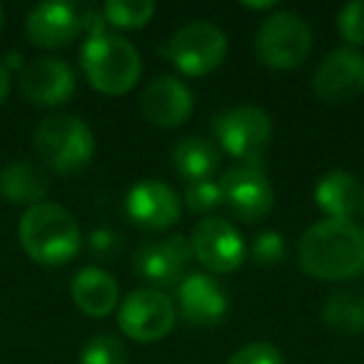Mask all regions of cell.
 <instances>
[{"label":"cell","mask_w":364,"mask_h":364,"mask_svg":"<svg viewBox=\"0 0 364 364\" xmlns=\"http://www.w3.org/2000/svg\"><path fill=\"white\" fill-rule=\"evenodd\" d=\"M299 267L314 279L357 277L364 272V230L354 220H319L299 240Z\"/></svg>","instance_id":"obj_1"},{"label":"cell","mask_w":364,"mask_h":364,"mask_svg":"<svg viewBox=\"0 0 364 364\" xmlns=\"http://www.w3.org/2000/svg\"><path fill=\"white\" fill-rule=\"evenodd\" d=\"M18 237L28 257L48 267L70 262L82 242L77 220L55 203L28 208L18 225Z\"/></svg>","instance_id":"obj_2"},{"label":"cell","mask_w":364,"mask_h":364,"mask_svg":"<svg viewBox=\"0 0 364 364\" xmlns=\"http://www.w3.org/2000/svg\"><path fill=\"white\" fill-rule=\"evenodd\" d=\"M80 58L90 85L105 95H125L140 80V53L120 36L112 33L90 36L82 46Z\"/></svg>","instance_id":"obj_3"},{"label":"cell","mask_w":364,"mask_h":364,"mask_svg":"<svg viewBox=\"0 0 364 364\" xmlns=\"http://www.w3.org/2000/svg\"><path fill=\"white\" fill-rule=\"evenodd\" d=\"M33 145L38 157L58 175H77L95 155L92 130L75 115L46 117L33 132Z\"/></svg>","instance_id":"obj_4"},{"label":"cell","mask_w":364,"mask_h":364,"mask_svg":"<svg viewBox=\"0 0 364 364\" xmlns=\"http://www.w3.org/2000/svg\"><path fill=\"white\" fill-rule=\"evenodd\" d=\"M257 58L269 68L292 70L302 65V60L312 50V28L299 13L277 11L262 21L255 36Z\"/></svg>","instance_id":"obj_5"},{"label":"cell","mask_w":364,"mask_h":364,"mask_svg":"<svg viewBox=\"0 0 364 364\" xmlns=\"http://www.w3.org/2000/svg\"><path fill=\"white\" fill-rule=\"evenodd\" d=\"M218 140L240 165L259 167L272 140V120L262 107L237 105L215 117Z\"/></svg>","instance_id":"obj_6"},{"label":"cell","mask_w":364,"mask_h":364,"mask_svg":"<svg viewBox=\"0 0 364 364\" xmlns=\"http://www.w3.org/2000/svg\"><path fill=\"white\" fill-rule=\"evenodd\" d=\"M170 60L185 75L213 73L228 55V36L210 21H193L182 26L170 41Z\"/></svg>","instance_id":"obj_7"},{"label":"cell","mask_w":364,"mask_h":364,"mask_svg":"<svg viewBox=\"0 0 364 364\" xmlns=\"http://www.w3.org/2000/svg\"><path fill=\"white\" fill-rule=\"evenodd\" d=\"M177 309L160 289H135L120 304L117 324L135 342H157L175 327Z\"/></svg>","instance_id":"obj_8"},{"label":"cell","mask_w":364,"mask_h":364,"mask_svg":"<svg viewBox=\"0 0 364 364\" xmlns=\"http://www.w3.org/2000/svg\"><path fill=\"white\" fill-rule=\"evenodd\" d=\"M193 255L213 272H232L245 259V242L232 223L225 218H205L190 235Z\"/></svg>","instance_id":"obj_9"},{"label":"cell","mask_w":364,"mask_h":364,"mask_svg":"<svg viewBox=\"0 0 364 364\" xmlns=\"http://www.w3.org/2000/svg\"><path fill=\"white\" fill-rule=\"evenodd\" d=\"M223 203L230 205L235 218L245 223H257L272 210L274 190L259 167L232 165L220 180Z\"/></svg>","instance_id":"obj_10"},{"label":"cell","mask_w":364,"mask_h":364,"mask_svg":"<svg viewBox=\"0 0 364 364\" xmlns=\"http://www.w3.org/2000/svg\"><path fill=\"white\" fill-rule=\"evenodd\" d=\"M312 87L324 102H349L364 92V55L357 48H337L322 58Z\"/></svg>","instance_id":"obj_11"},{"label":"cell","mask_w":364,"mask_h":364,"mask_svg":"<svg viewBox=\"0 0 364 364\" xmlns=\"http://www.w3.org/2000/svg\"><path fill=\"white\" fill-rule=\"evenodd\" d=\"M125 210H127V218L137 228L152 230V232L172 228L182 215V205L180 198L175 195V190L157 180L135 182L130 188V193H127Z\"/></svg>","instance_id":"obj_12"},{"label":"cell","mask_w":364,"mask_h":364,"mask_svg":"<svg viewBox=\"0 0 364 364\" xmlns=\"http://www.w3.org/2000/svg\"><path fill=\"white\" fill-rule=\"evenodd\" d=\"M18 82H21V92L26 100L46 107L63 105L75 92V73L68 63L58 58L31 60L28 65H23Z\"/></svg>","instance_id":"obj_13"},{"label":"cell","mask_w":364,"mask_h":364,"mask_svg":"<svg viewBox=\"0 0 364 364\" xmlns=\"http://www.w3.org/2000/svg\"><path fill=\"white\" fill-rule=\"evenodd\" d=\"M190 257H193L190 240L182 237V235H170V237L142 242L137 247L132 262H135V269L140 277H145L152 284L167 287V284L182 277Z\"/></svg>","instance_id":"obj_14"},{"label":"cell","mask_w":364,"mask_h":364,"mask_svg":"<svg viewBox=\"0 0 364 364\" xmlns=\"http://www.w3.org/2000/svg\"><path fill=\"white\" fill-rule=\"evenodd\" d=\"M180 314L193 327H215L230 312L225 287L210 274H190L177 287Z\"/></svg>","instance_id":"obj_15"},{"label":"cell","mask_w":364,"mask_h":364,"mask_svg":"<svg viewBox=\"0 0 364 364\" xmlns=\"http://www.w3.org/2000/svg\"><path fill=\"white\" fill-rule=\"evenodd\" d=\"M26 31L38 48H65L82 31V8L73 3H41L28 13Z\"/></svg>","instance_id":"obj_16"},{"label":"cell","mask_w":364,"mask_h":364,"mask_svg":"<svg viewBox=\"0 0 364 364\" xmlns=\"http://www.w3.org/2000/svg\"><path fill=\"white\" fill-rule=\"evenodd\" d=\"M193 90L170 75L150 80L140 95L142 115L160 127H180L193 115Z\"/></svg>","instance_id":"obj_17"},{"label":"cell","mask_w":364,"mask_h":364,"mask_svg":"<svg viewBox=\"0 0 364 364\" xmlns=\"http://www.w3.org/2000/svg\"><path fill=\"white\" fill-rule=\"evenodd\" d=\"M364 185L357 175L347 170H332L319 177L314 188V200L319 210L327 213L332 220H352L362 210Z\"/></svg>","instance_id":"obj_18"},{"label":"cell","mask_w":364,"mask_h":364,"mask_svg":"<svg viewBox=\"0 0 364 364\" xmlns=\"http://www.w3.org/2000/svg\"><path fill=\"white\" fill-rule=\"evenodd\" d=\"M50 193L46 170L31 160H13L0 170V195L13 205H41Z\"/></svg>","instance_id":"obj_19"},{"label":"cell","mask_w":364,"mask_h":364,"mask_svg":"<svg viewBox=\"0 0 364 364\" xmlns=\"http://www.w3.org/2000/svg\"><path fill=\"white\" fill-rule=\"evenodd\" d=\"M70 294L80 312L90 314V317H105L117 304V282L105 269L82 267L73 277Z\"/></svg>","instance_id":"obj_20"},{"label":"cell","mask_w":364,"mask_h":364,"mask_svg":"<svg viewBox=\"0 0 364 364\" xmlns=\"http://www.w3.org/2000/svg\"><path fill=\"white\" fill-rule=\"evenodd\" d=\"M175 167L188 182L193 180H208L220 165V150L213 140L203 135H185L177 140L172 150Z\"/></svg>","instance_id":"obj_21"},{"label":"cell","mask_w":364,"mask_h":364,"mask_svg":"<svg viewBox=\"0 0 364 364\" xmlns=\"http://www.w3.org/2000/svg\"><path fill=\"white\" fill-rule=\"evenodd\" d=\"M322 319L327 327H332L339 334L364 332V292H359V289L334 292L324 302Z\"/></svg>","instance_id":"obj_22"},{"label":"cell","mask_w":364,"mask_h":364,"mask_svg":"<svg viewBox=\"0 0 364 364\" xmlns=\"http://www.w3.org/2000/svg\"><path fill=\"white\" fill-rule=\"evenodd\" d=\"M152 16H155V3H150V0H107L102 6L105 23L127 28V31L147 26Z\"/></svg>","instance_id":"obj_23"},{"label":"cell","mask_w":364,"mask_h":364,"mask_svg":"<svg viewBox=\"0 0 364 364\" xmlns=\"http://www.w3.org/2000/svg\"><path fill=\"white\" fill-rule=\"evenodd\" d=\"M127 347L112 334H97L80 352V364H127Z\"/></svg>","instance_id":"obj_24"},{"label":"cell","mask_w":364,"mask_h":364,"mask_svg":"<svg viewBox=\"0 0 364 364\" xmlns=\"http://www.w3.org/2000/svg\"><path fill=\"white\" fill-rule=\"evenodd\" d=\"M185 203H188V208L193 213L205 215L218 208V205H223V188H220V182H215L213 177H208V180H193L185 188Z\"/></svg>","instance_id":"obj_25"},{"label":"cell","mask_w":364,"mask_h":364,"mask_svg":"<svg viewBox=\"0 0 364 364\" xmlns=\"http://www.w3.org/2000/svg\"><path fill=\"white\" fill-rule=\"evenodd\" d=\"M337 26L342 38L352 46H364V0H354L339 11Z\"/></svg>","instance_id":"obj_26"},{"label":"cell","mask_w":364,"mask_h":364,"mask_svg":"<svg viewBox=\"0 0 364 364\" xmlns=\"http://www.w3.org/2000/svg\"><path fill=\"white\" fill-rule=\"evenodd\" d=\"M250 252H252V259L257 264H262V267H272V264H277L279 259L284 257L282 235H279L277 230H264V232H259L257 237L252 240Z\"/></svg>","instance_id":"obj_27"},{"label":"cell","mask_w":364,"mask_h":364,"mask_svg":"<svg viewBox=\"0 0 364 364\" xmlns=\"http://www.w3.org/2000/svg\"><path fill=\"white\" fill-rule=\"evenodd\" d=\"M228 364H284V357L274 344L269 342H250L240 347Z\"/></svg>","instance_id":"obj_28"},{"label":"cell","mask_w":364,"mask_h":364,"mask_svg":"<svg viewBox=\"0 0 364 364\" xmlns=\"http://www.w3.org/2000/svg\"><path fill=\"white\" fill-rule=\"evenodd\" d=\"M122 247V240L117 232H112L110 228H100L90 235V250L97 257H115Z\"/></svg>","instance_id":"obj_29"},{"label":"cell","mask_w":364,"mask_h":364,"mask_svg":"<svg viewBox=\"0 0 364 364\" xmlns=\"http://www.w3.org/2000/svg\"><path fill=\"white\" fill-rule=\"evenodd\" d=\"M8 90H11V75H8V68L0 63V105L8 97Z\"/></svg>","instance_id":"obj_30"},{"label":"cell","mask_w":364,"mask_h":364,"mask_svg":"<svg viewBox=\"0 0 364 364\" xmlns=\"http://www.w3.org/2000/svg\"><path fill=\"white\" fill-rule=\"evenodd\" d=\"M274 3L272 0H267V3H247V0H245V8H255V11H264V8H272Z\"/></svg>","instance_id":"obj_31"},{"label":"cell","mask_w":364,"mask_h":364,"mask_svg":"<svg viewBox=\"0 0 364 364\" xmlns=\"http://www.w3.org/2000/svg\"><path fill=\"white\" fill-rule=\"evenodd\" d=\"M0 28H3V8H0Z\"/></svg>","instance_id":"obj_32"},{"label":"cell","mask_w":364,"mask_h":364,"mask_svg":"<svg viewBox=\"0 0 364 364\" xmlns=\"http://www.w3.org/2000/svg\"><path fill=\"white\" fill-rule=\"evenodd\" d=\"M362 213H364V198H362Z\"/></svg>","instance_id":"obj_33"}]
</instances>
